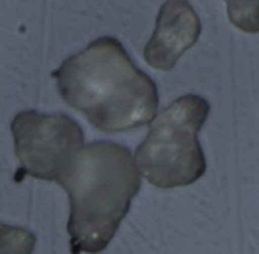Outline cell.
Listing matches in <instances>:
<instances>
[{"label":"cell","instance_id":"1","mask_svg":"<svg viewBox=\"0 0 259 254\" xmlns=\"http://www.w3.org/2000/svg\"><path fill=\"white\" fill-rule=\"evenodd\" d=\"M69 107L82 112L94 128L126 132L151 123L158 111V91L134 64L115 38L93 41L52 73Z\"/></svg>","mask_w":259,"mask_h":254},{"label":"cell","instance_id":"2","mask_svg":"<svg viewBox=\"0 0 259 254\" xmlns=\"http://www.w3.org/2000/svg\"><path fill=\"white\" fill-rule=\"evenodd\" d=\"M57 183L68 192L71 204V254H98L114 238L142 179L128 148L96 140L75 155Z\"/></svg>","mask_w":259,"mask_h":254},{"label":"cell","instance_id":"3","mask_svg":"<svg viewBox=\"0 0 259 254\" xmlns=\"http://www.w3.org/2000/svg\"><path fill=\"white\" fill-rule=\"evenodd\" d=\"M209 114V103L197 94H185L162 111L149 125L148 137L135 151L141 176L162 190L187 187L206 172L199 130Z\"/></svg>","mask_w":259,"mask_h":254},{"label":"cell","instance_id":"4","mask_svg":"<svg viewBox=\"0 0 259 254\" xmlns=\"http://www.w3.org/2000/svg\"><path fill=\"white\" fill-rule=\"evenodd\" d=\"M18 174L57 182L75 155L83 148V132L66 114L20 112L11 125Z\"/></svg>","mask_w":259,"mask_h":254},{"label":"cell","instance_id":"5","mask_svg":"<svg viewBox=\"0 0 259 254\" xmlns=\"http://www.w3.org/2000/svg\"><path fill=\"white\" fill-rule=\"evenodd\" d=\"M201 20L187 0H167L156 16L155 32L144 48L149 66L169 71L180 57L197 43Z\"/></svg>","mask_w":259,"mask_h":254},{"label":"cell","instance_id":"6","mask_svg":"<svg viewBox=\"0 0 259 254\" xmlns=\"http://www.w3.org/2000/svg\"><path fill=\"white\" fill-rule=\"evenodd\" d=\"M229 22L248 34L259 32V0H226Z\"/></svg>","mask_w":259,"mask_h":254},{"label":"cell","instance_id":"7","mask_svg":"<svg viewBox=\"0 0 259 254\" xmlns=\"http://www.w3.org/2000/svg\"><path fill=\"white\" fill-rule=\"evenodd\" d=\"M36 236L29 229L0 222V254H32Z\"/></svg>","mask_w":259,"mask_h":254}]
</instances>
